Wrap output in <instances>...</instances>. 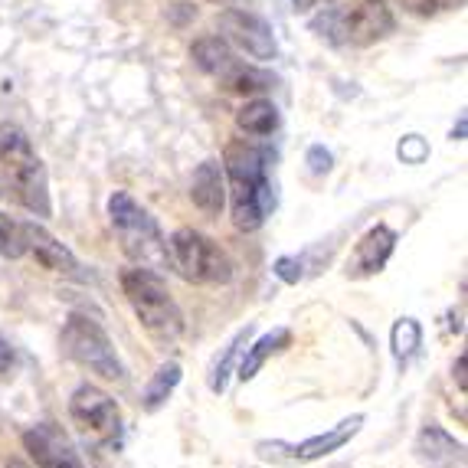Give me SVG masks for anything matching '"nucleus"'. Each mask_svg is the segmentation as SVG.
Masks as SVG:
<instances>
[{"instance_id":"f257e3e1","label":"nucleus","mask_w":468,"mask_h":468,"mask_svg":"<svg viewBox=\"0 0 468 468\" xmlns=\"http://www.w3.org/2000/svg\"><path fill=\"white\" fill-rule=\"evenodd\" d=\"M275 154L256 141H229L227 154H223V167H227V194H229V210H233V223L242 233H252L269 219L275 210V187L269 177Z\"/></svg>"},{"instance_id":"f03ea898","label":"nucleus","mask_w":468,"mask_h":468,"mask_svg":"<svg viewBox=\"0 0 468 468\" xmlns=\"http://www.w3.org/2000/svg\"><path fill=\"white\" fill-rule=\"evenodd\" d=\"M0 177L7 184L10 197H14L20 207H27L33 217L43 219L53 213L47 167H43L39 154L33 151L24 128L0 125Z\"/></svg>"},{"instance_id":"7ed1b4c3","label":"nucleus","mask_w":468,"mask_h":468,"mask_svg":"<svg viewBox=\"0 0 468 468\" xmlns=\"http://www.w3.org/2000/svg\"><path fill=\"white\" fill-rule=\"evenodd\" d=\"M122 292H125L128 304H132L134 318L141 321V328L148 331L157 344H174L184 335V312L174 302L167 282L154 272V269L132 266L122 272Z\"/></svg>"},{"instance_id":"20e7f679","label":"nucleus","mask_w":468,"mask_h":468,"mask_svg":"<svg viewBox=\"0 0 468 468\" xmlns=\"http://www.w3.org/2000/svg\"><path fill=\"white\" fill-rule=\"evenodd\" d=\"M109 219L122 250H125V256L132 259L134 266L154 269V272L167 266L165 233L157 227V219L134 197H128L125 190H115L109 197Z\"/></svg>"},{"instance_id":"39448f33","label":"nucleus","mask_w":468,"mask_h":468,"mask_svg":"<svg viewBox=\"0 0 468 468\" xmlns=\"http://www.w3.org/2000/svg\"><path fill=\"white\" fill-rule=\"evenodd\" d=\"M314 30H324L335 43L370 47L393 33V14L387 0H331V7L314 20Z\"/></svg>"},{"instance_id":"423d86ee","label":"nucleus","mask_w":468,"mask_h":468,"mask_svg":"<svg viewBox=\"0 0 468 468\" xmlns=\"http://www.w3.org/2000/svg\"><path fill=\"white\" fill-rule=\"evenodd\" d=\"M167 266L194 285H227L233 279V262L210 236L184 227L167 239Z\"/></svg>"},{"instance_id":"0eeeda50","label":"nucleus","mask_w":468,"mask_h":468,"mask_svg":"<svg viewBox=\"0 0 468 468\" xmlns=\"http://www.w3.org/2000/svg\"><path fill=\"white\" fill-rule=\"evenodd\" d=\"M63 351L76 360L79 367L92 370L95 377L109 383H125V364L118 357L115 344L105 335L99 321L89 314H72L63 328Z\"/></svg>"},{"instance_id":"6e6552de","label":"nucleus","mask_w":468,"mask_h":468,"mask_svg":"<svg viewBox=\"0 0 468 468\" xmlns=\"http://www.w3.org/2000/svg\"><path fill=\"white\" fill-rule=\"evenodd\" d=\"M69 420L79 430V436L92 442L95 449H118L122 445V410L105 390L95 383H82L69 399Z\"/></svg>"},{"instance_id":"1a4fd4ad","label":"nucleus","mask_w":468,"mask_h":468,"mask_svg":"<svg viewBox=\"0 0 468 468\" xmlns=\"http://www.w3.org/2000/svg\"><path fill=\"white\" fill-rule=\"evenodd\" d=\"M360 426H364V416H351L337 422L335 430L304 439V442H259L256 452L262 462H275V465H304V462L328 459L337 449H344L360 432Z\"/></svg>"},{"instance_id":"9d476101","label":"nucleus","mask_w":468,"mask_h":468,"mask_svg":"<svg viewBox=\"0 0 468 468\" xmlns=\"http://www.w3.org/2000/svg\"><path fill=\"white\" fill-rule=\"evenodd\" d=\"M219 30L223 37L239 47L246 56L259 59V63H266V59H275L279 47H275V37H272V27L256 14H246V10H223L219 14Z\"/></svg>"},{"instance_id":"9b49d317","label":"nucleus","mask_w":468,"mask_h":468,"mask_svg":"<svg viewBox=\"0 0 468 468\" xmlns=\"http://www.w3.org/2000/svg\"><path fill=\"white\" fill-rule=\"evenodd\" d=\"M24 445L37 468H86L79 452L72 449L69 436L53 422H39L24 432Z\"/></svg>"},{"instance_id":"f8f14e48","label":"nucleus","mask_w":468,"mask_h":468,"mask_svg":"<svg viewBox=\"0 0 468 468\" xmlns=\"http://www.w3.org/2000/svg\"><path fill=\"white\" fill-rule=\"evenodd\" d=\"M393 250H397V233L390 227H370L354 246L351 259H347V279H370V275L383 272V266L390 262Z\"/></svg>"},{"instance_id":"ddd939ff","label":"nucleus","mask_w":468,"mask_h":468,"mask_svg":"<svg viewBox=\"0 0 468 468\" xmlns=\"http://www.w3.org/2000/svg\"><path fill=\"white\" fill-rule=\"evenodd\" d=\"M20 229H24V252L37 259L39 269L66 275V279H79V259L49 229H43L39 223H20Z\"/></svg>"},{"instance_id":"4468645a","label":"nucleus","mask_w":468,"mask_h":468,"mask_svg":"<svg viewBox=\"0 0 468 468\" xmlns=\"http://www.w3.org/2000/svg\"><path fill=\"white\" fill-rule=\"evenodd\" d=\"M416 459L426 468H455L465 465V445L455 442L442 426L430 422L426 430L416 436Z\"/></svg>"},{"instance_id":"2eb2a0df","label":"nucleus","mask_w":468,"mask_h":468,"mask_svg":"<svg viewBox=\"0 0 468 468\" xmlns=\"http://www.w3.org/2000/svg\"><path fill=\"white\" fill-rule=\"evenodd\" d=\"M190 200H194L197 210H203L207 217H219V210L227 207V177H223V167H219L217 161H203L194 171Z\"/></svg>"},{"instance_id":"dca6fc26","label":"nucleus","mask_w":468,"mask_h":468,"mask_svg":"<svg viewBox=\"0 0 468 468\" xmlns=\"http://www.w3.org/2000/svg\"><path fill=\"white\" fill-rule=\"evenodd\" d=\"M289 344H292V331L289 328H275V331H269V335H262L256 344H252V347H246V354H242V364L236 367V377H239L242 383L256 380L259 370L266 367V360L275 357L279 351H285Z\"/></svg>"},{"instance_id":"f3484780","label":"nucleus","mask_w":468,"mask_h":468,"mask_svg":"<svg viewBox=\"0 0 468 468\" xmlns=\"http://www.w3.org/2000/svg\"><path fill=\"white\" fill-rule=\"evenodd\" d=\"M190 59H194V66L200 72H207V76H217V79L236 66L233 49H229V43L223 37L197 39L194 47H190Z\"/></svg>"},{"instance_id":"a211bd4d","label":"nucleus","mask_w":468,"mask_h":468,"mask_svg":"<svg viewBox=\"0 0 468 468\" xmlns=\"http://www.w3.org/2000/svg\"><path fill=\"white\" fill-rule=\"evenodd\" d=\"M236 128L250 138H269L279 128V109L269 99H252L236 112Z\"/></svg>"},{"instance_id":"6ab92c4d","label":"nucleus","mask_w":468,"mask_h":468,"mask_svg":"<svg viewBox=\"0 0 468 468\" xmlns=\"http://www.w3.org/2000/svg\"><path fill=\"white\" fill-rule=\"evenodd\" d=\"M177 383H180V364H177V360H167V364H161V367H157V374L148 380V387H144L141 406H144L148 413L161 410V406L171 399V393L177 390Z\"/></svg>"},{"instance_id":"aec40b11","label":"nucleus","mask_w":468,"mask_h":468,"mask_svg":"<svg viewBox=\"0 0 468 468\" xmlns=\"http://www.w3.org/2000/svg\"><path fill=\"white\" fill-rule=\"evenodd\" d=\"M219 82H223V89H227V92H233V95H256V92H266V89H272L275 79L269 76V72L256 69V66L236 63L233 69L219 76Z\"/></svg>"},{"instance_id":"412c9836","label":"nucleus","mask_w":468,"mask_h":468,"mask_svg":"<svg viewBox=\"0 0 468 468\" xmlns=\"http://www.w3.org/2000/svg\"><path fill=\"white\" fill-rule=\"evenodd\" d=\"M390 347H393V357H397L399 367H406L410 360L416 357V351L422 347V328L416 318H399L393 324V335H390Z\"/></svg>"},{"instance_id":"4be33fe9","label":"nucleus","mask_w":468,"mask_h":468,"mask_svg":"<svg viewBox=\"0 0 468 468\" xmlns=\"http://www.w3.org/2000/svg\"><path fill=\"white\" fill-rule=\"evenodd\" d=\"M250 337H252V328H242L239 335H236L233 341L227 344V351H223V357L217 360V367H213V374H210V390L213 393L227 390V380H229V374H233V367H236V357L246 351Z\"/></svg>"},{"instance_id":"5701e85b","label":"nucleus","mask_w":468,"mask_h":468,"mask_svg":"<svg viewBox=\"0 0 468 468\" xmlns=\"http://www.w3.org/2000/svg\"><path fill=\"white\" fill-rule=\"evenodd\" d=\"M0 256L4 259H20L24 256V229L10 217L0 213Z\"/></svg>"},{"instance_id":"b1692460","label":"nucleus","mask_w":468,"mask_h":468,"mask_svg":"<svg viewBox=\"0 0 468 468\" xmlns=\"http://www.w3.org/2000/svg\"><path fill=\"white\" fill-rule=\"evenodd\" d=\"M399 4H403L406 14L422 16V20H432V16L462 7V0H399Z\"/></svg>"},{"instance_id":"393cba45","label":"nucleus","mask_w":468,"mask_h":468,"mask_svg":"<svg viewBox=\"0 0 468 468\" xmlns=\"http://www.w3.org/2000/svg\"><path fill=\"white\" fill-rule=\"evenodd\" d=\"M399 157H403L406 165H422L426 161V154H430V148H426V141L420 138V134H406L403 141H399Z\"/></svg>"},{"instance_id":"a878e982","label":"nucleus","mask_w":468,"mask_h":468,"mask_svg":"<svg viewBox=\"0 0 468 468\" xmlns=\"http://www.w3.org/2000/svg\"><path fill=\"white\" fill-rule=\"evenodd\" d=\"M275 275H279L282 282L295 285V282L302 279V262H298L295 256H282L279 262H275Z\"/></svg>"},{"instance_id":"bb28decb","label":"nucleus","mask_w":468,"mask_h":468,"mask_svg":"<svg viewBox=\"0 0 468 468\" xmlns=\"http://www.w3.org/2000/svg\"><path fill=\"white\" fill-rule=\"evenodd\" d=\"M14 367H16V354L4 337H0V383H7L14 377Z\"/></svg>"},{"instance_id":"cd10ccee","label":"nucleus","mask_w":468,"mask_h":468,"mask_svg":"<svg viewBox=\"0 0 468 468\" xmlns=\"http://www.w3.org/2000/svg\"><path fill=\"white\" fill-rule=\"evenodd\" d=\"M308 165H312L314 174H328L331 171V151H324L321 144H314V148L308 151Z\"/></svg>"},{"instance_id":"c85d7f7f","label":"nucleus","mask_w":468,"mask_h":468,"mask_svg":"<svg viewBox=\"0 0 468 468\" xmlns=\"http://www.w3.org/2000/svg\"><path fill=\"white\" fill-rule=\"evenodd\" d=\"M455 377H459V387H462V393H465V354H462L459 364H455Z\"/></svg>"},{"instance_id":"c756f323","label":"nucleus","mask_w":468,"mask_h":468,"mask_svg":"<svg viewBox=\"0 0 468 468\" xmlns=\"http://www.w3.org/2000/svg\"><path fill=\"white\" fill-rule=\"evenodd\" d=\"M314 4H318V0H292V7L295 10H312Z\"/></svg>"},{"instance_id":"7c9ffc66","label":"nucleus","mask_w":468,"mask_h":468,"mask_svg":"<svg viewBox=\"0 0 468 468\" xmlns=\"http://www.w3.org/2000/svg\"><path fill=\"white\" fill-rule=\"evenodd\" d=\"M7 468H30V465H27V462H20V459H10Z\"/></svg>"}]
</instances>
